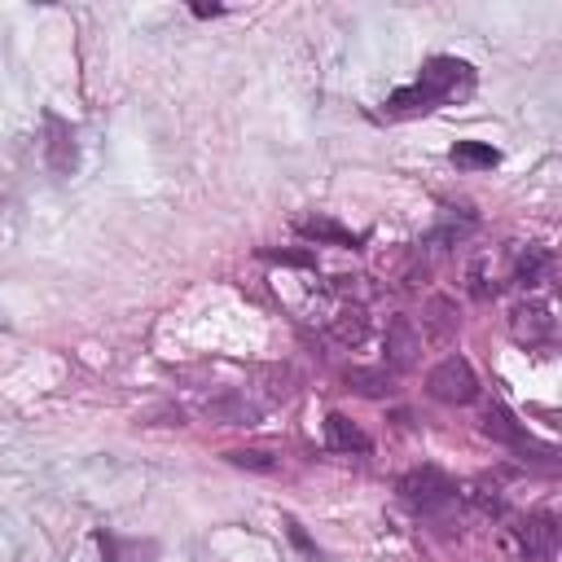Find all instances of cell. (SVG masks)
I'll return each instance as SVG.
<instances>
[{
    "label": "cell",
    "instance_id": "cell-5",
    "mask_svg": "<svg viewBox=\"0 0 562 562\" xmlns=\"http://www.w3.org/2000/svg\"><path fill=\"white\" fill-rule=\"evenodd\" d=\"M509 544H514L522 558L544 562V558L558 553V544H562V527H558L553 514H527L518 527H509Z\"/></svg>",
    "mask_w": 562,
    "mask_h": 562
},
{
    "label": "cell",
    "instance_id": "cell-10",
    "mask_svg": "<svg viewBox=\"0 0 562 562\" xmlns=\"http://www.w3.org/2000/svg\"><path fill=\"white\" fill-rule=\"evenodd\" d=\"M202 413H206L211 422H220V426H255L259 413H263V404L246 400L241 391H224V395L202 400Z\"/></svg>",
    "mask_w": 562,
    "mask_h": 562
},
{
    "label": "cell",
    "instance_id": "cell-9",
    "mask_svg": "<svg viewBox=\"0 0 562 562\" xmlns=\"http://www.w3.org/2000/svg\"><path fill=\"white\" fill-rule=\"evenodd\" d=\"M382 347H386V364H391L395 373H404V369L417 364L422 334H417V325H413L408 316H391V321H386V338H382Z\"/></svg>",
    "mask_w": 562,
    "mask_h": 562
},
{
    "label": "cell",
    "instance_id": "cell-14",
    "mask_svg": "<svg viewBox=\"0 0 562 562\" xmlns=\"http://www.w3.org/2000/svg\"><path fill=\"white\" fill-rule=\"evenodd\" d=\"M448 158H452L457 167H465V171H492V167L501 162V154H496L492 145H483V140H457Z\"/></svg>",
    "mask_w": 562,
    "mask_h": 562
},
{
    "label": "cell",
    "instance_id": "cell-16",
    "mask_svg": "<svg viewBox=\"0 0 562 562\" xmlns=\"http://www.w3.org/2000/svg\"><path fill=\"white\" fill-rule=\"evenodd\" d=\"M347 391H356V395H386L391 391V373H382V369H347Z\"/></svg>",
    "mask_w": 562,
    "mask_h": 562
},
{
    "label": "cell",
    "instance_id": "cell-17",
    "mask_svg": "<svg viewBox=\"0 0 562 562\" xmlns=\"http://www.w3.org/2000/svg\"><path fill=\"white\" fill-rule=\"evenodd\" d=\"M224 461L237 465V470H259V474H272L277 470V457L268 448H228Z\"/></svg>",
    "mask_w": 562,
    "mask_h": 562
},
{
    "label": "cell",
    "instance_id": "cell-13",
    "mask_svg": "<svg viewBox=\"0 0 562 562\" xmlns=\"http://www.w3.org/2000/svg\"><path fill=\"white\" fill-rule=\"evenodd\" d=\"M299 233L312 237V241H325V246H342V250H356L360 246V237L351 228H342L338 220H329V215H303L299 220Z\"/></svg>",
    "mask_w": 562,
    "mask_h": 562
},
{
    "label": "cell",
    "instance_id": "cell-8",
    "mask_svg": "<svg viewBox=\"0 0 562 562\" xmlns=\"http://www.w3.org/2000/svg\"><path fill=\"white\" fill-rule=\"evenodd\" d=\"M97 553L101 562H158V540H140V536H119L110 527H97Z\"/></svg>",
    "mask_w": 562,
    "mask_h": 562
},
{
    "label": "cell",
    "instance_id": "cell-2",
    "mask_svg": "<svg viewBox=\"0 0 562 562\" xmlns=\"http://www.w3.org/2000/svg\"><path fill=\"white\" fill-rule=\"evenodd\" d=\"M395 492H400V501H404L413 514H426V518H435V514H443V509L457 505V483H452L443 470H435V465L408 470Z\"/></svg>",
    "mask_w": 562,
    "mask_h": 562
},
{
    "label": "cell",
    "instance_id": "cell-18",
    "mask_svg": "<svg viewBox=\"0 0 562 562\" xmlns=\"http://www.w3.org/2000/svg\"><path fill=\"white\" fill-rule=\"evenodd\" d=\"M281 527H285V536H290V544L299 549V558H303V562H325L321 544H316V540L303 531V522H299L294 514H281Z\"/></svg>",
    "mask_w": 562,
    "mask_h": 562
},
{
    "label": "cell",
    "instance_id": "cell-7",
    "mask_svg": "<svg viewBox=\"0 0 562 562\" xmlns=\"http://www.w3.org/2000/svg\"><path fill=\"white\" fill-rule=\"evenodd\" d=\"M509 329H514V338L522 342V347H544V342H553V312H549V303H540V299H527V303H518L514 312H509Z\"/></svg>",
    "mask_w": 562,
    "mask_h": 562
},
{
    "label": "cell",
    "instance_id": "cell-1",
    "mask_svg": "<svg viewBox=\"0 0 562 562\" xmlns=\"http://www.w3.org/2000/svg\"><path fill=\"white\" fill-rule=\"evenodd\" d=\"M474 83H479V75H474V66L465 61V57H430V61H422V70H417V79L413 83H404V88H395L391 97H386V114L391 119H413V114H430V110H439V105H452V101H461V97H470L474 92Z\"/></svg>",
    "mask_w": 562,
    "mask_h": 562
},
{
    "label": "cell",
    "instance_id": "cell-19",
    "mask_svg": "<svg viewBox=\"0 0 562 562\" xmlns=\"http://www.w3.org/2000/svg\"><path fill=\"white\" fill-rule=\"evenodd\" d=\"M470 501H474V505H479L483 514H501V509H505V501H501V492H496V483L487 487L483 479L474 483V492H470Z\"/></svg>",
    "mask_w": 562,
    "mask_h": 562
},
{
    "label": "cell",
    "instance_id": "cell-20",
    "mask_svg": "<svg viewBox=\"0 0 562 562\" xmlns=\"http://www.w3.org/2000/svg\"><path fill=\"white\" fill-rule=\"evenodd\" d=\"M193 13H198V18H220L224 4H193Z\"/></svg>",
    "mask_w": 562,
    "mask_h": 562
},
{
    "label": "cell",
    "instance_id": "cell-12",
    "mask_svg": "<svg viewBox=\"0 0 562 562\" xmlns=\"http://www.w3.org/2000/svg\"><path fill=\"white\" fill-rule=\"evenodd\" d=\"M325 448H329V452H369L373 439H369L347 413H329V417H325Z\"/></svg>",
    "mask_w": 562,
    "mask_h": 562
},
{
    "label": "cell",
    "instance_id": "cell-11",
    "mask_svg": "<svg viewBox=\"0 0 562 562\" xmlns=\"http://www.w3.org/2000/svg\"><path fill=\"white\" fill-rule=\"evenodd\" d=\"M549 263H553V255L544 250V246H536V241H527V246H514V259H509V281L514 285H540L544 281V272H549Z\"/></svg>",
    "mask_w": 562,
    "mask_h": 562
},
{
    "label": "cell",
    "instance_id": "cell-4",
    "mask_svg": "<svg viewBox=\"0 0 562 562\" xmlns=\"http://www.w3.org/2000/svg\"><path fill=\"white\" fill-rule=\"evenodd\" d=\"M426 395L439 400V404H452V408L470 404V400L479 395V378H474L470 360H465V356H443V360L426 373Z\"/></svg>",
    "mask_w": 562,
    "mask_h": 562
},
{
    "label": "cell",
    "instance_id": "cell-3",
    "mask_svg": "<svg viewBox=\"0 0 562 562\" xmlns=\"http://www.w3.org/2000/svg\"><path fill=\"white\" fill-rule=\"evenodd\" d=\"M483 435L496 439V443H505V448L518 452V457H531V461H553V457H558L553 443H540L505 404H487V413H483Z\"/></svg>",
    "mask_w": 562,
    "mask_h": 562
},
{
    "label": "cell",
    "instance_id": "cell-15",
    "mask_svg": "<svg viewBox=\"0 0 562 562\" xmlns=\"http://www.w3.org/2000/svg\"><path fill=\"white\" fill-rule=\"evenodd\" d=\"M329 334H334L338 342L356 347V342L369 334V316H364V307H342V312L329 321Z\"/></svg>",
    "mask_w": 562,
    "mask_h": 562
},
{
    "label": "cell",
    "instance_id": "cell-6",
    "mask_svg": "<svg viewBox=\"0 0 562 562\" xmlns=\"http://www.w3.org/2000/svg\"><path fill=\"white\" fill-rule=\"evenodd\" d=\"M44 132H48V140H44V162H48V171H53V176H75V167H79L75 127H70L61 114L44 110Z\"/></svg>",
    "mask_w": 562,
    "mask_h": 562
}]
</instances>
